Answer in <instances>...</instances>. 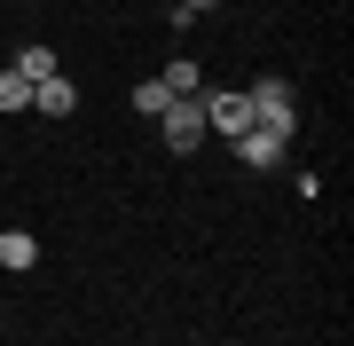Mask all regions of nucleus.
I'll use <instances>...</instances> for the list:
<instances>
[{
    "label": "nucleus",
    "mask_w": 354,
    "mask_h": 346,
    "mask_svg": "<svg viewBox=\"0 0 354 346\" xmlns=\"http://www.w3.org/2000/svg\"><path fill=\"white\" fill-rule=\"evenodd\" d=\"M0 110H32V79H16V71H0Z\"/></svg>",
    "instance_id": "nucleus-10"
},
{
    "label": "nucleus",
    "mask_w": 354,
    "mask_h": 346,
    "mask_svg": "<svg viewBox=\"0 0 354 346\" xmlns=\"http://www.w3.org/2000/svg\"><path fill=\"white\" fill-rule=\"evenodd\" d=\"M158 79H165V95H174V103H189V95H205V71L189 64V55H174V64H165Z\"/></svg>",
    "instance_id": "nucleus-6"
},
{
    "label": "nucleus",
    "mask_w": 354,
    "mask_h": 346,
    "mask_svg": "<svg viewBox=\"0 0 354 346\" xmlns=\"http://www.w3.org/2000/svg\"><path fill=\"white\" fill-rule=\"evenodd\" d=\"M181 8H189V16H205V8H221V0H181Z\"/></svg>",
    "instance_id": "nucleus-11"
},
{
    "label": "nucleus",
    "mask_w": 354,
    "mask_h": 346,
    "mask_svg": "<svg viewBox=\"0 0 354 346\" xmlns=\"http://www.w3.org/2000/svg\"><path fill=\"white\" fill-rule=\"evenodd\" d=\"M158 134H165V150H174V157L205 150V95H189V103H174V110L158 118Z\"/></svg>",
    "instance_id": "nucleus-3"
},
{
    "label": "nucleus",
    "mask_w": 354,
    "mask_h": 346,
    "mask_svg": "<svg viewBox=\"0 0 354 346\" xmlns=\"http://www.w3.org/2000/svg\"><path fill=\"white\" fill-rule=\"evenodd\" d=\"M205 134H221V142L252 134V103H244V87H213V95H205Z\"/></svg>",
    "instance_id": "nucleus-2"
},
{
    "label": "nucleus",
    "mask_w": 354,
    "mask_h": 346,
    "mask_svg": "<svg viewBox=\"0 0 354 346\" xmlns=\"http://www.w3.org/2000/svg\"><path fill=\"white\" fill-rule=\"evenodd\" d=\"M32 110H39V118H71V110H79V87H71L64 71L39 79V87H32Z\"/></svg>",
    "instance_id": "nucleus-5"
},
{
    "label": "nucleus",
    "mask_w": 354,
    "mask_h": 346,
    "mask_svg": "<svg viewBox=\"0 0 354 346\" xmlns=\"http://www.w3.org/2000/svg\"><path fill=\"white\" fill-rule=\"evenodd\" d=\"M16 79H32V87H39V79H55V71H64V64H55V48H16V64H8Z\"/></svg>",
    "instance_id": "nucleus-8"
},
{
    "label": "nucleus",
    "mask_w": 354,
    "mask_h": 346,
    "mask_svg": "<svg viewBox=\"0 0 354 346\" xmlns=\"http://www.w3.org/2000/svg\"><path fill=\"white\" fill-rule=\"evenodd\" d=\"M32 260H39V236H24V229H0V268H16V276H24Z\"/></svg>",
    "instance_id": "nucleus-7"
},
{
    "label": "nucleus",
    "mask_w": 354,
    "mask_h": 346,
    "mask_svg": "<svg viewBox=\"0 0 354 346\" xmlns=\"http://www.w3.org/2000/svg\"><path fill=\"white\" fill-rule=\"evenodd\" d=\"M127 103H134L142 118H165V110H174V95H165V79H142V87L127 95Z\"/></svg>",
    "instance_id": "nucleus-9"
},
{
    "label": "nucleus",
    "mask_w": 354,
    "mask_h": 346,
    "mask_svg": "<svg viewBox=\"0 0 354 346\" xmlns=\"http://www.w3.org/2000/svg\"><path fill=\"white\" fill-rule=\"evenodd\" d=\"M283 150H291V142H276L268 126L236 134V166H244V173H276V166H283Z\"/></svg>",
    "instance_id": "nucleus-4"
},
{
    "label": "nucleus",
    "mask_w": 354,
    "mask_h": 346,
    "mask_svg": "<svg viewBox=\"0 0 354 346\" xmlns=\"http://www.w3.org/2000/svg\"><path fill=\"white\" fill-rule=\"evenodd\" d=\"M24 8H39V0H24Z\"/></svg>",
    "instance_id": "nucleus-12"
},
{
    "label": "nucleus",
    "mask_w": 354,
    "mask_h": 346,
    "mask_svg": "<svg viewBox=\"0 0 354 346\" xmlns=\"http://www.w3.org/2000/svg\"><path fill=\"white\" fill-rule=\"evenodd\" d=\"M244 103H252V126H268L276 142H291L299 134V103H291V79H252V87H244Z\"/></svg>",
    "instance_id": "nucleus-1"
}]
</instances>
